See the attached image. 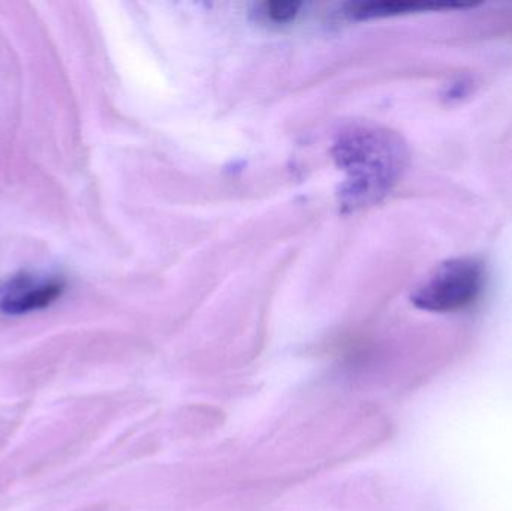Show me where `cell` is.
Here are the masks:
<instances>
[{
  "instance_id": "6da1fadb",
  "label": "cell",
  "mask_w": 512,
  "mask_h": 511,
  "mask_svg": "<svg viewBox=\"0 0 512 511\" xmlns=\"http://www.w3.org/2000/svg\"><path fill=\"white\" fill-rule=\"evenodd\" d=\"M336 158L349 174L343 201L354 209L381 200L393 188L405 168L406 152L393 132L358 128L340 138Z\"/></svg>"
},
{
  "instance_id": "7a4b0ae2",
  "label": "cell",
  "mask_w": 512,
  "mask_h": 511,
  "mask_svg": "<svg viewBox=\"0 0 512 511\" xmlns=\"http://www.w3.org/2000/svg\"><path fill=\"white\" fill-rule=\"evenodd\" d=\"M486 282L480 261L471 257L445 261L412 294L418 309L435 314L463 311L477 302Z\"/></svg>"
},
{
  "instance_id": "3957f363",
  "label": "cell",
  "mask_w": 512,
  "mask_h": 511,
  "mask_svg": "<svg viewBox=\"0 0 512 511\" xmlns=\"http://www.w3.org/2000/svg\"><path fill=\"white\" fill-rule=\"evenodd\" d=\"M66 281L50 273L17 272L0 278V314L9 317L50 308L62 297Z\"/></svg>"
},
{
  "instance_id": "277c9868",
  "label": "cell",
  "mask_w": 512,
  "mask_h": 511,
  "mask_svg": "<svg viewBox=\"0 0 512 511\" xmlns=\"http://www.w3.org/2000/svg\"><path fill=\"white\" fill-rule=\"evenodd\" d=\"M456 5H438V3L418 2H370L352 6L351 12L358 18L387 17V15L406 14V12L426 11V9L450 8Z\"/></svg>"
},
{
  "instance_id": "5b68a950",
  "label": "cell",
  "mask_w": 512,
  "mask_h": 511,
  "mask_svg": "<svg viewBox=\"0 0 512 511\" xmlns=\"http://www.w3.org/2000/svg\"><path fill=\"white\" fill-rule=\"evenodd\" d=\"M300 3L295 2H270L265 3L264 12L271 20L277 23H285L297 15Z\"/></svg>"
},
{
  "instance_id": "8992f818",
  "label": "cell",
  "mask_w": 512,
  "mask_h": 511,
  "mask_svg": "<svg viewBox=\"0 0 512 511\" xmlns=\"http://www.w3.org/2000/svg\"><path fill=\"white\" fill-rule=\"evenodd\" d=\"M490 26L496 27V32L499 33V35H512V18L508 17V15H505V18H502V20H496L495 23H490Z\"/></svg>"
}]
</instances>
